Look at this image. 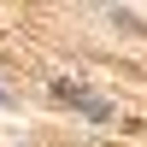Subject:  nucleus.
<instances>
[{
  "label": "nucleus",
  "instance_id": "f257e3e1",
  "mask_svg": "<svg viewBox=\"0 0 147 147\" xmlns=\"http://www.w3.org/2000/svg\"><path fill=\"white\" fill-rule=\"evenodd\" d=\"M53 94H59V100H65V106H77V112H88L94 124H106V118H112V106H106L100 94H88V88H82V82H65V77H59V82H53Z\"/></svg>",
  "mask_w": 147,
  "mask_h": 147
},
{
  "label": "nucleus",
  "instance_id": "f03ea898",
  "mask_svg": "<svg viewBox=\"0 0 147 147\" xmlns=\"http://www.w3.org/2000/svg\"><path fill=\"white\" fill-rule=\"evenodd\" d=\"M0 100H6V88H0Z\"/></svg>",
  "mask_w": 147,
  "mask_h": 147
}]
</instances>
